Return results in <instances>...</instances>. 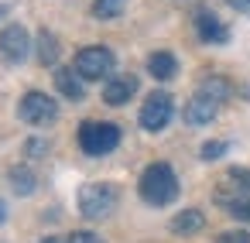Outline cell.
<instances>
[{
    "mask_svg": "<svg viewBox=\"0 0 250 243\" xmlns=\"http://www.w3.org/2000/svg\"><path fill=\"white\" fill-rule=\"evenodd\" d=\"M137 188H141V199H144L147 205H168V202H175V195H178V175L171 171V164L154 161V164L144 168Z\"/></svg>",
    "mask_w": 250,
    "mask_h": 243,
    "instance_id": "cell-1",
    "label": "cell"
},
{
    "mask_svg": "<svg viewBox=\"0 0 250 243\" xmlns=\"http://www.w3.org/2000/svg\"><path fill=\"white\" fill-rule=\"evenodd\" d=\"M120 202V192L106 182H93V185H83L79 188V212L86 219H106Z\"/></svg>",
    "mask_w": 250,
    "mask_h": 243,
    "instance_id": "cell-2",
    "label": "cell"
},
{
    "mask_svg": "<svg viewBox=\"0 0 250 243\" xmlns=\"http://www.w3.org/2000/svg\"><path fill=\"white\" fill-rule=\"evenodd\" d=\"M120 144V127L117 123H100V120H86L79 127V147L89 158H103Z\"/></svg>",
    "mask_w": 250,
    "mask_h": 243,
    "instance_id": "cell-3",
    "label": "cell"
},
{
    "mask_svg": "<svg viewBox=\"0 0 250 243\" xmlns=\"http://www.w3.org/2000/svg\"><path fill=\"white\" fill-rule=\"evenodd\" d=\"M113 65H117V59L106 45H89L76 55V72L83 79H110Z\"/></svg>",
    "mask_w": 250,
    "mask_h": 243,
    "instance_id": "cell-4",
    "label": "cell"
},
{
    "mask_svg": "<svg viewBox=\"0 0 250 243\" xmlns=\"http://www.w3.org/2000/svg\"><path fill=\"white\" fill-rule=\"evenodd\" d=\"M18 117H21L24 123H31V127H45V123H52V120L59 117V103H55L52 96H45V93L31 89V93L21 96Z\"/></svg>",
    "mask_w": 250,
    "mask_h": 243,
    "instance_id": "cell-5",
    "label": "cell"
},
{
    "mask_svg": "<svg viewBox=\"0 0 250 243\" xmlns=\"http://www.w3.org/2000/svg\"><path fill=\"white\" fill-rule=\"evenodd\" d=\"M171 113H175L171 96H168V93H151V96L144 100V106H141V127L151 130V134H158V130L168 127Z\"/></svg>",
    "mask_w": 250,
    "mask_h": 243,
    "instance_id": "cell-6",
    "label": "cell"
},
{
    "mask_svg": "<svg viewBox=\"0 0 250 243\" xmlns=\"http://www.w3.org/2000/svg\"><path fill=\"white\" fill-rule=\"evenodd\" d=\"M31 52V38L21 24H7L4 31H0V55H4L7 62H24Z\"/></svg>",
    "mask_w": 250,
    "mask_h": 243,
    "instance_id": "cell-7",
    "label": "cell"
},
{
    "mask_svg": "<svg viewBox=\"0 0 250 243\" xmlns=\"http://www.w3.org/2000/svg\"><path fill=\"white\" fill-rule=\"evenodd\" d=\"M195 31H199V38L206 45H226L229 41V28L216 14H209V11H199L195 14Z\"/></svg>",
    "mask_w": 250,
    "mask_h": 243,
    "instance_id": "cell-8",
    "label": "cell"
},
{
    "mask_svg": "<svg viewBox=\"0 0 250 243\" xmlns=\"http://www.w3.org/2000/svg\"><path fill=\"white\" fill-rule=\"evenodd\" d=\"M216 110H219V100H212L206 93H195L188 100V106H185V120L192 127H206L209 120H216Z\"/></svg>",
    "mask_w": 250,
    "mask_h": 243,
    "instance_id": "cell-9",
    "label": "cell"
},
{
    "mask_svg": "<svg viewBox=\"0 0 250 243\" xmlns=\"http://www.w3.org/2000/svg\"><path fill=\"white\" fill-rule=\"evenodd\" d=\"M134 93H137V79L134 76H110L106 86H103V100L110 106H124Z\"/></svg>",
    "mask_w": 250,
    "mask_h": 243,
    "instance_id": "cell-10",
    "label": "cell"
},
{
    "mask_svg": "<svg viewBox=\"0 0 250 243\" xmlns=\"http://www.w3.org/2000/svg\"><path fill=\"white\" fill-rule=\"evenodd\" d=\"M55 86L65 100H86V86H83V76L76 69H55Z\"/></svg>",
    "mask_w": 250,
    "mask_h": 243,
    "instance_id": "cell-11",
    "label": "cell"
},
{
    "mask_svg": "<svg viewBox=\"0 0 250 243\" xmlns=\"http://www.w3.org/2000/svg\"><path fill=\"white\" fill-rule=\"evenodd\" d=\"M206 226V216L199 212V209H182L175 219H171V233H178V236H188V233H199Z\"/></svg>",
    "mask_w": 250,
    "mask_h": 243,
    "instance_id": "cell-12",
    "label": "cell"
},
{
    "mask_svg": "<svg viewBox=\"0 0 250 243\" xmlns=\"http://www.w3.org/2000/svg\"><path fill=\"white\" fill-rule=\"evenodd\" d=\"M147 72L154 76V79H171L175 72H178V62H175V55L171 52H154L151 59H147Z\"/></svg>",
    "mask_w": 250,
    "mask_h": 243,
    "instance_id": "cell-13",
    "label": "cell"
},
{
    "mask_svg": "<svg viewBox=\"0 0 250 243\" xmlns=\"http://www.w3.org/2000/svg\"><path fill=\"white\" fill-rule=\"evenodd\" d=\"M59 38L52 35V31H42L38 35V59H42V65H55L59 62Z\"/></svg>",
    "mask_w": 250,
    "mask_h": 243,
    "instance_id": "cell-14",
    "label": "cell"
},
{
    "mask_svg": "<svg viewBox=\"0 0 250 243\" xmlns=\"http://www.w3.org/2000/svg\"><path fill=\"white\" fill-rule=\"evenodd\" d=\"M11 188H14L18 195H31V192L38 188L35 171H31V168H11Z\"/></svg>",
    "mask_w": 250,
    "mask_h": 243,
    "instance_id": "cell-15",
    "label": "cell"
},
{
    "mask_svg": "<svg viewBox=\"0 0 250 243\" xmlns=\"http://www.w3.org/2000/svg\"><path fill=\"white\" fill-rule=\"evenodd\" d=\"M124 7H127V0H93V14H96L100 21H113V18H120Z\"/></svg>",
    "mask_w": 250,
    "mask_h": 243,
    "instance_id": "cell-16",
    "label": "cell"
},
{
    "mask_svg": "<svg viewBox=\"0 0 250 243\" xmlns=\"http://www.w3.org/2000/svg\"><path fill=\"white\" fill-rule=\"evenodd\" d=\"M199 93H206V96H212V100H226V96H229V82L219 79V76H209Z\"/></svg>",
    "mask_w": 250,
    "mask_h": 243,
    "instance_id": "cell-17",
    "label": "cell"
},
{
    "mask_svg": "<svg viewBox=\"0 0 250 243\" xmlns=\"http://www.w3.org/2000/svg\"><path fill=\"white\" fill-rule=\"evenodd\" d=\"M226 212H229L233 219H240V223H250V192H247V195H240L236 202H229V205H226Z\"/></svg>",
    "mask_w": 250,
    "mask_h": 243,
    "instance_id": "cell-18",
    "label": "cell"
},
{
    "mask_svg": "<svg viewBox=\"0 0 250 243\" xmlns=\"http://www.w3.org/2000/svg\"><path fill=\"white\" fill-rule=\"evenodd\" d=\"M226 154V141H206L202 144V161H216Z\"/></svg>",
    "mask_w": 250,
    "mask_h": 243,
    "instance_id": "cell-19",
    "label": "cell"
},
{
    "mask_svg": "<svg viewBox=\"0 0 250 243\" xmlns=\"http://www.w3.org/2000/svg\"><path fill=\"white\" fill-rule=\"evenodd\" d=\"M216 243H250V236H247L243 229H229V233H223Z\"/></svg>",
    "mask_w": 250,
    "mask_h": 243,
    "instance_id": "cell-20",
    "label": "cell"
},
{
    "mask_svg": "<svg viewBox=\"0 0 250 243\" xmlns=\"http://www.w3.org/2000/svg\"><path fill=\"white\" fill-rule=\"evenodd\" d=\"M69 243H103L96 233H86V229H79V233H72V240Z\"/></svg>",
    "mask_w": 250,
    "mask_h": 243,
    "instance_id": "cell-21",
    "label": "cell"
},
{
    "mask_svg": "<svg viewBox=\"0 0 250 243\" xmlns=\"http://www.w3.org/2000/svg\"><path fill=\"white\" fill-rule=\"evenodd\" d=\"M24 151H28L31 158H42L38 151H48V144H45V141H28V147H24Z\"/></svg>",
    "mask_w": 250,
    "mask_h": 243,
    "instance_id": "cell-22",
    "label": "cell"
},
{
    "mask_svg": "<svg viewBox=\"0 0 250 243\" xmlns=\"http://www.w3.org/2000/svg\"><path fill=\"white\" fill-rule=\"evenodd\" d=\"M226 4L233 11H240V14H250V0H226Z\"/></svg>",
    "mask_w": 250,
    "mask_h": 243,
    "instance_id": "cell-23",
    "label": "cell"
},
{
    "mask_svg": "<svg viewBox=\"0 0 250 243\" xmlns=\"http://www.w3.org/2000/svg\"><path fill=\"white\" fill-rule=\"evenodd\" d=\"M42 243H69V240H62V236H48V240H42Z\"/></svg>",
    "mask_w": 250,
    "mask_h": 243,
    "instance_id": "cell-24",
    "label": "cell"
},
{
    "mask_svg": "<svg viewBox=\"0 0 250 243\" xmlns=\"http://www.w3.org/2000/svg\"><path fill=\"white\" fill-rule=\"evenodd\" d=\"M7 219V205H4V199H0V223Z\"/></svg>",
    "mask_w": 250,
    "mask_h": 243,
    "instance_id": "cell-25",
    "label": "cell"
}]
</instances>
